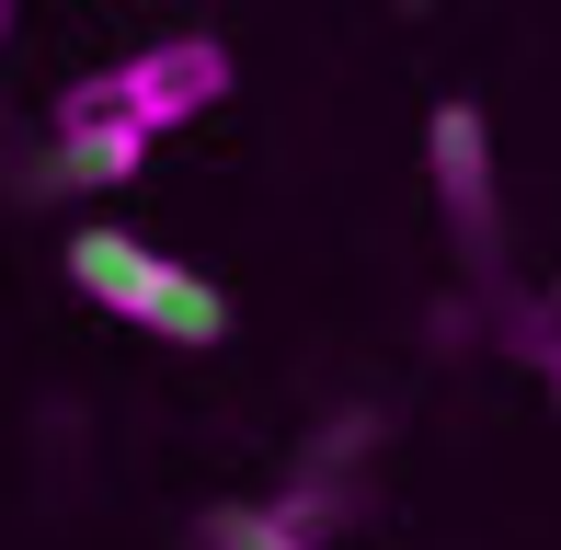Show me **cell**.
<instances>
[{"label":"cell","mask_w":561,"mask_h":550,"mask_svg":"<svg viewBox=\"0 0 561 550\" xmlns=\"http://www.w3.org/2000/svg\"><path fill=\"white\" fill-rule=\"evenodd\" d=\"M69 287H81L92 310L161 333V344H218L229 333V298L207 287V275L172 264V253H149V241H126V230H81V241H69Z\"/></svg>","instance_id":"6da1fadb"},{"label":"cell","mask_w":561,"mask_h":550,"mask_svg":"<svg viewBox=\"0 0 561 550\" xmlns=\"http://www.w3.org/2000/svg\"><path fill=\"white\" fill-rule=\"evenodd\" d=\"M424 172H436L447 241L470 253V275H493L504 264V195H493V115H481L470 92H447V104L424 115Z\"/></svg>","instance_id":"7a4b0ae2"},{"label":"cell","mask_w":561,"mask_h":550,"mask_svg":"<svg viewBox=\"0 0 561 550\" xmlns=\"http://www.w3.org/2000/svg\"><path fill=\"white\" fill-rule=\"evenodd\" d=\"M104 81H115L126 127L161 138V127H195L207 104H229V46L218 35H161V46H138V58H115Z\"/></svg>","instance_id":"3957f363"},{"label":"cell","mask_w":561,"mask_h":550,"mask_svg":"<svg viewBox=\"0 0 561 550\" xmlns=\"http://www.w3.org/2000/svg\"><path fill=\"white\" fill-rule=\"evenodd\" d=\"M138 161H149V138L126 127L115 81H104V69L69 81V92H58V184H126Z\"/></svg>","instance_id":"277c9868"},{"label":"cell","mask_w":561,"mask_h":550,"mask_svg":"<svg viewBox=\"0 0 561 550\" xmlns=\"http://www.w3.org/2000/svg\"><path fill=\"white\" fill-rule=\"evenodd\" d=\"M195 550H298V539L275 528L264 505H207V516H195Z\"/></svg>","instance_id":"5b68a950"},{"label":"cell","mask_w":561,"mask_h":550,"mask_svg":"<svg viewBox=\"0 0 561 550\" xmlns=\"http://www.w3.org/2000/svg\"><path fill=\"white\" fill-rule=\"evenodd\" d=\"M516 344H550V356H561V287H550V298H539V310H527V321H516Z\"/></svg>","instance_id":"8992f818"},{"label":"cell","mask_w":561,"mask_h":550,"mask_svg":"<svg viewBox=\"0 0 561 550\" xmlns=\"http://www.w3.org/2000/svg\"><path fill=\"white\" fill-rule=\"evenodd\" d=\"M0 35H12V12H0Z\"/></svg>","instance_id":"52a82bcc"}]
</instances>
